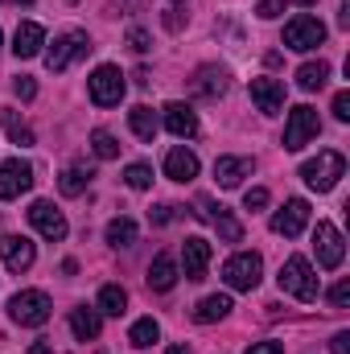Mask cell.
Masks as SVG:
<instances>
[{
    "instance_id": "6da1fadb",
    "label": "cell",
    "mask_w": 350,
    "mask_h": 354,
    "mask_svg": "<svg viewBox=\"0 0 350 354\" xmlns=\"http://www.w3.org/2000/svg\"><path fill=\"white\" fill-rule=\"evenodd\" d=\"M342 174H347V157H342V153H334V149H326V153H317L313 161H305V165H301L305 185H309V189H317V194L334 189Z\"/></svg>"
},
{
    "instance_id": "7a4b0ae2",
    "label": "cell",
    "mask_w": 350,
    "mask_h": 354,
    "mask_svg": "<svg viewBox=\"0 0 350 354\" xmlns=\"http://www.w3.org/2000/svg\"><path fill=\"white\" fill-rule=\"evenodd\" d=\"M50 313H54V305H50V297L42 288H25V292H17L8 301V317L17 326H46Z\"/></svg>"
},
{
    "instance_id": "3957f363",
    "label": "cell",
    "mask_w": 350,
    "mask_h": 354,
    "mask_svg": "<svg viewBox=\"0 0 350 354\" xmlns=\"http://www.w3.org/2000/svg\"><path fill=\"white\" fill-rule=\"evenodd\" d=\"M317 132H322L317 111H313L309 103L293 107V111H288V124H284V153H301V149H305Z\"/></svg>"
},
{
    "instance_id": "277c9868",
    "label": "cell",
    "mask_w": 350,
    "mask_h": 354,
    "mask_svg": "<svg viewBox=\"0 0 350 354\" xmlns=\"http://www.w3.org/2000/svg\"><path fill=\"white\" fill-rule=\"evenodd\" d=\"M280 288L293 292L297 301H317V276L305 256H288L284 268H280Z\"/></svg>"
},
{
    "instance_id": "5b68a950",
    "label": "cell",
    "mask_w": 350,
    "mask_h": 354,
    "mask_svg": "<svg viewBox=\"0 0 350 354\" xmlns=\"http://www.w3.org/2000/svg\"><path fill=\"white\" fill-rule=\"evenodd\" d=\"M322 41H326V25H322L317 17H309V12H301V17H293V21L284 25V46L297 50V54H309V50H317Z\"/></svg>"
},
{
    "instance_id": "8992f818",
    "label": "cell",
    "mask_w": 350,
    "mask_h": 354,
    "mask_svg": "<svg viewBox=\"0 0 350 354\" xmlns=\"http://www.w3.org/2000/svg\"><path fill=\"white\" fill-rule=\"evenodd\" d=\"M87 91H91L95 107H116L124 99V75H120V66H95V75L87 79Z\"/></svg>"
},
{
    "instance_id": "52a82bcc",
    "label": "cell",
    "mask_w": 350,
    "mask_h": 354,
    "mask_svg": "<svg viewBox=\"0 0 350 354\" xmlns=\"http://www.w3.org/2000/svg\"><path fill=\"white\" fill-rule=\"evenodd\" d=\"M260 272H264V264H260L256 252H239V256H231V260L223 264V280H227L235 292H252V288L260 284Z\"/></svg>"
},
{
    "instance_id": "ba28073f",
    "label": "cell",
    "mask_w": 350,
    "mask_h": 354,
    "mask_svg": "<svg viewBox=\"0 0 350 354\" xmlns=\"http://www.w3.org/2000/svg\"><path fill=\"white\" fill-rule=\"evenodd\" d=\"M83 54H91V41L83 29H71V33H62V37H54V46L46 50V66L50 71H66L75 58H83Z\"/></svg>"
},
{
    "instance_id": "9c48e42d",
    "label": "cell",
    "mask_w": 350,
    "mask_h": 354,
    "mask_svg": "<svg viewBox=\"0 0 350 354\" xmlns=\"http://www.w3.org/2000/svg\"><path fill=\"white\" fill-rule=\"evenodd\" d=\"M29 223H33V231H37L42 239H50V243H62V239H66V218H62V210H58L54 202H33V206H29Z\"/></svg>"
},
{
    "instance_id": "30bf717a",
    "label": "cell",
    "mask_w": 350,
    "mask_h": 354,
    "mask_svg": "<svg viewBox=\"0 0 350 354\" xmlns=\"http://www.w3.org/2000/svg\"><path fill=\"white\" fill-rule=\"evenodd\" d=\"M305 223H309V202H305V198H288V202L272 214V231L284 235V239H297V235L305 231Z\"/></svg>"
},
{
    "instance_id": "8fae6325",
    "label": "cell",
    "mask_w": 350,
    "mask_h": 354,
    "mask_svg": "<svg viewBox=\"0 0 350 354\" xmlns=\"http://www.w3.org/2000/svg\"><path fill=\"white\" fill-rule=\"evenodd\" d=\"M25 189H33V165L21 161V157L4 161V165H0V198L12 202V198H21Z\"/></svg>"
},
{
    "instance_id": "7c38bea8",
    "label": "cell",
    "mask_w": 350,
    "mask_h": 354,
    "mask_svg": "<svg viewBox=\"0 0 350 354\" xmlns=\"http://www.w3.org/2000/svg\"><path fill=\"white\" fill-rule=\"evenodd\" d=\"M313 248H317V264L322 268H338L342 264V256H347L342 235H338L334 223H317V231H313Z\"/></svg>"
},
{
    "instance_id": "4fadbf2b",
    "label": "cell",
    "mask_w": 350,
    "mask_h": 354,
    "mask_svg": "<svg viewBox=\"0 0 350 354\" xmlns=\"http://www.w3.org/2000/svg\"><path fill=\"white\" fill-rule=\"evenodd\" d=\"M198 214H202L206 223H214V227H219V239H223V243H239V239H243V227L231 218V210H227V206H214L210 198H198Z\"/></svg>"
},
{
    "instance_id": "5bb4252c",
    "label": "cell",
    "mask_w": 350,
    "mask_h": 354,
    "mask_svg": "<svg viewBox=\"0 0 350 354\" xmlns=\"http://www.w3.org/2000/svg\"><path fill=\"white\" fill-rule=\"evenodd\" d=\"M0 256H4V268L8 272H29L33 260H37V248L25 235H4L0 239Z\"/></svg>"
},
{
    "instance_id": "9a60e30c",
    "label": "cell",
    "mask_w": 350,
    "mask_h": 354,
    "mask_svg": "<svg viewBox=\"0 0 350 354\" xmlns=\"http://www.w3.org/2000/svg\"><path fill=\"white\" fill-rule=\"evenodd\" d=\"M181 268H185V280H206V268H210V243L206 239H185L181 243Z\"/></svg>"
},
{
    "instance_id": "2e32d148",
    "label": "cell",
    "mask_w": 350,
    "mask_h": 354,
    "mask_svg": "<svg viewBox=\"0 0 350 354\" xmlns=\"http://www.w3.org/2000/svg\"><path fill=\"white\" fill-rule=\"evenodd\" d=\"M190 87H194V95H202V99H219V95H227V87H231V75L223 66H198Z\"/></svg>"
},
{
    "instance_id": "e0dca14e",
    "label": "cell",
    "mask_w": 350,
    "mask_h": 354,
    "mask_svg": "<svg viewBox=\"0 0 350 354\" xmlns=\"http://www.w3.org/2000/svg\"><path fill=\"white\" fill-rule=\"evenodd\" d=\"M42 46H46V29L37 21H21L17 33H12V54L17 58H37Z\"/></svg>"
},
{
    "instance_id": "ac0fdd59",
    "label": "cell",
    "mask_w": 350,
    "mask_h": 354,
    "mask_svg": "<svg viewBox=\"0 0 350 354\" xmlns=\"http://www.w3.org/2000/svg\"><path fill=\"white\" fill-rule=\"evenodd\" d=\"M252 103L264 115H276L284 107V83L280 79H252Z\"/></svg>"
},
{
    "instance_id": "d6986e66",
    "label": "cell",
    "mask_w": 350,
    "mask_h": 354,
    "mask_svg": "<svg viewBox=\"0 0 350 354\" xmlns=\"http://www.w3.org/2000/svg\"><path fill=\"white\" fill-rule=\"evenodd\" d=\"M252 157H219L214 161V181L223 185V189H235L243 177H252Z\"/></svg>"
},
{
    "instance_id": "ffe728a7",
    "label": "cell",
    "mask_w": 350,
    "mask_h": 354,
    "mask_svg": "<svg viewBox=\"0 0 350 354\" xmlns=\"http://www.w3.org/2000/svg\"><path fill=\"white\" fill-rule=\"evenodd\" d=\"M165 128L174 132L177 140L198 136V115H194V107H185V103H169V107H165Z\"/></svg>"
},
{
    "instance_id": "44dd1931",
    "label": "cell",
    "mask_w": 350,
    "mask_h": 354,
    "mask_svg": "<svg viewBox=\"0 0 350 354\" xmlns=\"http://www.w3.org/2000/svg\"><path fill=\"white\" fill-rule=\"evenodd\" d=\"M165 177H174V181H194L198 177V157L190 153V149H169V157H165Z\"/></svg>"
},
{
    "instance_id": "7402d4cb",
    "label": "cell",
    "mask_w": 350,
    "mask_h": 354,
    "mask_svg": "<svg viewBox=\"0 0 350 354\" xmlns=\"http://www.w3.org/2000/svg\"><path fill=\"white\" fill-rule=\"evenodd\" d=\"M177 284V264H174V256H157L153 264H149V288L153 292H169Z\"/></svg>"
},
{
    "instance_id": "603a6c76",
    "label": "cell",
    "mask_w": 350,
    "mask_h": 354,
    "mask_svg": "<svg viewBox=\"0 0 350 354\" xmlns=\"http://www.w3.org/2000/svg\"><path fill=\"white\" fill-rule=\"evenodd\" d=\"M71 330H75L79 342H95V338H99V313L87 309V305L75 309V313H71Z\"/></svg>"
},
{
    "instance_id": "cb8c5ba5",
    "label": "cell",
    "mask_w": 350,
    "mask_h": 354,
    "mask_svg": "<svg viewBox=\"0 0 350 354\" xmlns=\"http://www.w3.org/2000/svg\"><path fill=\"white\" fill-rule=\"evenodd\" d=\"M128 124H132V132H136L140 140H149V145L157 140V128H161V124H157L153 107H132V111H128Z\"/></svg>"
},
{
    "instance_id": "d4e9b609",
    "label": "cell",
    "mask_w": 350,
    "mask_h": 354,
    "mask_svg": "<svg viewBox=\"0 0 350 354\" xmlns=\"http://www.w3.org/2000/svg\"><path fill=\"white\" fill-rule=\"evenodd\" d=\"M231 309H235V305H231V297H219V292H214V297H206V301L194 309V317H198L202 326H210V322H223Z\"/></svg>"
},
{
    "instance_id": "484cf974",
    "label": "cell",
    "mask_w": 350,
    "mask_h": 354,
    "mask_svg": "<svg viewBox=\"0 0 350 354\" xmlns=\"http://www.w3.org/2000/svg\"><path fill=\"white\" fill-rule=\"evenodd\" d=\"M326 79H330V62H305L297 71V87L301 91H322Z\"/></svg>"
},
{
    "instance_id": "4316f807",
    "label": "cell",
    "mask_w": 350,
    "mask_h": 354,
    "mask_svg": "<svg viewBox=\"0 0 350 354\" xmlns=\"http://www.w3.org/2000/svg\"><path fill=\"white\" fill-rule=\"evenodd\" d=\"M124 309H128V292H124L120 284H103V288H99V313L120 317Z\"/></svg>"
},
{
    "instance_id": "83f0119b",
    "label": "cell",
    "mask_w": 350,
    "mask_h": 354,
    "mask_svg": "<svg viewBox=\"0 0 350 354\" xmlns=\"http://www.w3.org/2000/svg\"><path fill=\"white\" fill-rule=\"evenodd\" d=\"M107 243L111 248H132L136 243V223L132 218H111L107 223Z\"/></svg>"
},
{
    "instance_id": "f1b7e54d",
    "label": "cell",
    "mask_w": 350,
    "mask_h": 354,
    "mask_svg": "<svg viewBox=\"0 0 350 354\" xmlns=\"http://www.w3.org/2000/svg\"><path fill=\"white\" fill-rule=\"evenodd\" d=\"M157 338H161V326H157L153 317H140V322L132 326V334H128V342H132L136 351H149V346H153Z\"/></svg>"
},
{
    "instance_id": "f546056e",
    "label": "cell",
    "mask_w": 350,
    "mask_h": 354,
    "mask_svg": "<svg viewBox=\"0 0 350 354\" xmlns=\"http://www.w3.org/2000/svg\"><path fill=\"white\" fill-rule=\"evenodd\" d=\"M91 169H83V165H75V169H66V174L58 177V189L66 194V198H79L83 189H87V181H91Z\"/></svg>"
},
{
    "instance_id": "4dcf8cb0",
    "label": "cell",
    "mask_w": 350,
    "mask_h": 354,
    "mask_svg": "<svg viewBox=\"0 0 350 354\" xmlns=\"http://www.w3.org/2000/svg\"><path fill=\"white\" fill-rule=\"evenodd\" d=\"M0 124H4V132L12 136V145H21V149H25V145H33V132L17 120V111H12V107H0Z\"/></svg>"
},
{
    "instance_id": "1f68e13d",
    "label": "cell",
    "mask_w": 350,
    "mask_h": 354,
    "mask_svg": "<svg viewBox=\"0 0 350 354\" xmlns=\"http://www.w3.org/2000/svg\"><path fill=\"white\" fill-rule=\"evenodd\" d=\"M91 149H95V157H99V161H116V157H120V140H116L111 132H103V128H99V132H91Z\"/></svg>"
},
{
    "instance_id": "d6a6232c",
    "label": "cell",
    "mask_w": 350,
    "mask_h": 354,
    "mask_svg": "<svg viewBox=\"0 0 350 354\" xmlns=\"http://www.w3.org/2000/svg\"><path fill=\"white\" fill-rule=\"evenodd\" d=\"M124 181H128L132 189H149V185H153V169H149V165H128V169H124Z\"/></svg>"
},
{
    "instance_id": "836d02e7",
    "label": "cell",
    "mask_w": 350,
    "mask_h": 354,
    "mask_svg": "<svg viewBox=\"0 0 350 354\" xmlns=\"http://www.w3.org/2000/svg\"><path fill=\"white\" fill-rule=\"evenodd\" d=\"M12 95H17V99H25V103H29V99H33V95H37V83H33V79H29V75H17V79H12Z\"/></svg>"
},
{
    "instance_id": "e575fe53",
    "label": "cell",
    "mask_w": 350,
    "mask_h": 354,
    "mask_svg": "<svg viewBox=\"0 0 350 354\" xmlns=\"http://www.w3.org/2000/svg\"><path fill=\"white\" fill-rule=\"evenodd\" d=\"M284 12V0H260L256 4V17H264V21H276Z\"/></svg>"
},
{
    "instance_id": "d590c367",
    "label": "cell",
    "mask_w": 350,
    "mask_h": 354,
    "mask_svg": "<svg viewBox=\"0 0 350 354\" xmlns=\"http://www.w3.org/2000/svg\"><path fill=\"white\" fill-rule=\"evenodd\" d=\"M243 206H248V210H264V206H268V189H264V185L248 189V194H243Z\"/></svg>"
},
{
    "instance_id": "8d00e7d4",
    "label": "cell",
    "mask_w": 350,
    "mask_h": 354,
    "mask_svg": "<svg viewBox=\"0 0 350 354\" xmlns=\"http://www.w3.org/2000/svg\"><path fill=\"white\" fill-rule=\"evenodd\" d=\"M330 301H334L338 309H347V305H350V280H338V284L330 288Z\"/></svg>"
},
{
    "instance_id": "74e56055",
    "label": "cell",
    "mask_w": 350,
    "mask_h": 354,
    "mask_svg": "<svg viewBox=\"0 0 350 354\" xmlns=\"http://www.w3.org/2000/svg\"><path fill=\"white\" fill-rule=\"evenodd\" d=\"M334 115H338L342 124L350 120V91H338V95H334Z\"/></svg>"
},
{
    "instance_id": "f35d334b",
    "label": "cell",
    "mask_w": 350,
    "mask_h": 354,
    "mask_svg": "<svg viewBox=\"0 0 350 354\" xmlns=\"http://www.w3.org/2000/svg\"><path fill=\"white\" fill-rule=\"evenodd\" d=\"M128 46H132L136 54H145V50H149V33H145V29H128Z\"/></svg>"
},
{
    "instance_id": "ab89813d",
    "label": "cell",
    "mask_w": 350,
    "mask_h": 354,
    "mask_svg": "<svg viewBox=\"0 0 350 354\" xmlns=\"http://www.w3.org/2000/svg\"><path fill=\"white\" fill-rule=\"evenodd\" d=\"M165 25H169V29H181V0H174V4L165 8Z\"/></svg>"
},
{
    "instance_id": "60d3db41",
    "label": "cell",
    "mask_w": 350,
    "mask_h": 354,
    "mask_svg": "<svg viewBox=\"0 0 350 354\" xmlns=\"http://www.w3.org/2000/svg\"><path fill=\"white\" fill-rule=\"evenodd\" d=\"M330 351H334V354H350V334H347V330H342V334H334Z\"/></svg>"
},
{
    "instance_id": "b9f144b4",
    "label": "cell",
    "mask_w": 350,
    "mask_h": 354,
    "mask_svg": "<svg viewBox=\"0 0 350 354\" xmlns=\"http://www.w3.org/2000/svg\"><path fill=\"white\" fill-rule=\"evenodd\" d=\"M248 354H284V346H280V342H256Z\"/></svg>"
},
{
    "instance_id": "7bdbcfd3",
    "label": "cell",
    "mask_w": 350,
    "mask_h": 354,
    "mask_svg": "<svg viewBox=\"0 0 350 354\" xmlns=\"http://www.w3.org/2000/svg\"><path fill=\"white\" fill-rule=\"evenodd\" d=\"M149 218L153 223H169L174 218V206H157V210H149Z\"/></svg>"
},
{
    "instance_id": "ee69618b",
    "label": "cell",
    "mask_w": 350,
    "mask_h": 354,
    "mask_svg": "<svg viewBox=\"0 0 350 354\" xmlns=\"http://www.w3.org/2000/svg\"><path fill=\"white\" fill-rule=\"evenodd\" d=\"M29 354H54V346H50V342H33V346H29Z\"/></svg>"
},
{
    "instance_id": "f6af8a7d",
    "label": "cell",
    "mask_w": 350,
    "mask_h": 354,
    "mask_svg": "<svg viewBox=\"0 0 350 354\" xmlns=\"http://www.w3.org/2000/svg\"><path fill=\"white\" fill-rule=\"evenodd\" d=\"M169 354H190V351H185V346H169Z\"/></svg>"
},
{
    "instance_id": "bcb514c9",
    "label": "cell",
    "mask_w": 350,
    "mask_h": 354,
    "mask_svg": "<svg viewBox=\"0 0 350 354\" xmlns=\"http://www.w3.org/2000/svg\"><path fill=\"white\" fill-rule=\"evenodd\" d=\"M4 4H33V0H4Z\"/></svg>"
},
{
    "instance_id": "7dc6e473",
    "label": "cell",
    "mask_w": 350,
    "mask_h": 354,
    "mask_svg": "<svg viewBox=\"0 0 350 354\" xmlns=\"http://www.w3.org/2000/svg\"><path fill=\"white\" fill-rule=\"evenodd\" d=\"M297 4H313V0H297Z\"/></svg>"
}]
</instances>
